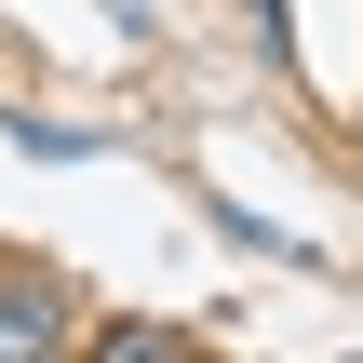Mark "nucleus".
<instances>
[{"instance_id": "obj_1", "label": "nucleus", "mask_w": 363, "mask_h": 363, "mask_svg": "<svg viewBox=\"0 0 363 363\" xmlns=\"http://www.w3.org/2000/svg\"><path fill=\"white\" fill-rule=\"evenodd\" d=\"M54 350H81L67 296H54V283H27V269H0V363H54Z\"/></svg>"}, {"instance_id": "obj_2", "label": "nucleus", "mask_w": 363, "mask_h": 363, "mask_svg": "<svg viewBox=\"0 0 363 363\" xmlns=\"http://www.w3.org/2000/svg\"><path fill=\"white\" fill-rule=\"evenodd\" d=\"M94 350H108V363H189L202 337H189V323H108Z\"/></svg>"}]
</instances>
